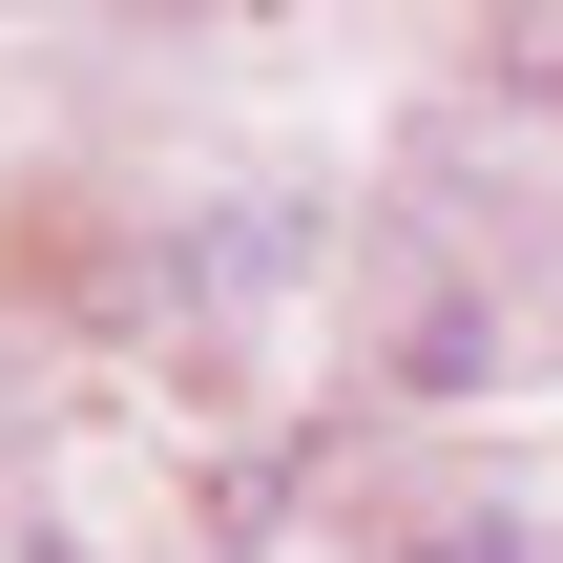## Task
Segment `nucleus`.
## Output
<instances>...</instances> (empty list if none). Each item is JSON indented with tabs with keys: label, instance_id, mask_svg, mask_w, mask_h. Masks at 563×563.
<instances>
[{
	"label": "nucleus",
	"instance_id": "1",
	"mask_svg": "<svg viewBox=\"0 0 563 563\" xmlns=\"http://www.w3.org/2000/svg\"><path fill=\"white\" fill-rule=\"evenodd\" d=\"M397 397H481V313H460V292L397 313Z\"/></svg>",
	"mask_w": 563,
	"mask_h": 563
}]
</instances>
